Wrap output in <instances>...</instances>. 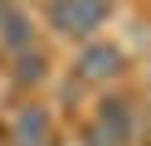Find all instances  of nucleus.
Returning a JSON list of instances; mask_svg holds the SVG:
<instances>
[{"mask_svg":"<svg viewBox=\"0 0 151 146\" xmlns=\"http://www.w3.org/2000/svg\"><path fill=\"white\" fill-rule=\"evenodd\" d=\"M107 15H112V0H49L44 5L49 29L59 39H78V44L98 39V29L107 24Z\"/></svg>","mask_w":151,"mask_h":146,"instance_id":"obj_1","label":"nucleus"},{"mask_svg":"<svg viewBox=\"0 0 151 146\" xmlns=\"http://www.w3.org/2000/svg\"><path fill=\"white\" fill-rule=\"evenodd\" d=\"M132 132H137L132 102L127 97H102L98 112H93V127H88V146H127Z\"/></svg>","mask_w":151,"mask_h":146,"instance_id":"obj_2","label":"nucleus"},{"mask_svg":"<svg viewBox=\"0 0 151 146\" xmlns=\"http://www.w3.org/2000/svg\"><path fill=\"white\" fill-rule=\"evenodd\" d=\"M73 68H78L83 83H107L112 73H122V49H117V44H107V39H88Z\"/></svg>","mask_w":151,"mask_h":146,"instance_id":"obj_3","label":"nucleus"},{"mask_svg":"<svg viewBox=\"0 0 151 146\" xmlns=\"http://www.w3.org/2000/svg\"><path fill=\"white\" fill-rule=\"evenodd\" d=\"M10 141L15 146H49V112L44 107H20L10 122Z\"/></svg>","mask_w":151,"mask_h":146,"instance_id":"obj_4","label":"nucleus"},{"mask_svg":"<svg viewBox=\"0 0 151 146\" xmlns=\"http://www.w3.org/2000/svg\"><path fill=\"white\" fill-rule=\"evenodd\" d=\"M29 44H34V24H29V15H24L20 5H10L5 15H0V49L15 58L20 49H29Z\"/></svg>","mask_w":151,"mask_h":146,"instance_id":"obj_5","label":"nucleus"},{"mask_svg":"<svg viewBox=\"0 0 151 146\" xmlns=\"http://www.w3.org/2000/svg\"><path fill=\"white\" fill-rule=\"evenodd\" d=\"M15 78H20V83H39V78H44V54L34 44L15 54Z\"/></svg>","mask_w":151,"mask_h":146,"instance_id":"obj_6","label":"nucleus"},{"mask_svg":"<svg viewBox=\"0 0 151 146\" xmlns=\"http://www.w3.org/2000/svg\"><path fill=\"white\" fill-rule=\"evenodd\" d=\"M10 5H15V0H0V15H5V10H10Z\"/></svg>","mask_w":151,"mask_h":146,"instance_id":"obj_7","label":"nucleus"}]
</instances>
